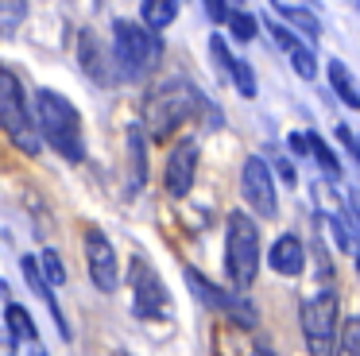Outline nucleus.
I'll return each instance as SVG.
<instances>
[{"mask_svg": "<svg viewBox=\"0 0 360 356\" xmlns=\"http://www.w3.org/2000/svg\"><path fill=\"white\" fill-rule=\"evenodd\" d=\"M267 31H271V39H275V46H283V51H295V46H298V39H295V31H290V27H283V23L279 20H267Z\"/></svg>", "mask_w": 360, "mask_h": 356, "instance_id": "27", "label": "nucleus"}, {"mask_svg": "<svg viewBox=\"0 0 360 356\" xmlns=\"http://www.w3.org/2000/svg\"><path fill=\"white\" fill-rule=\"evenodd\" d=\"M148 139H143V128L132 124L128 128V155H132V182H128V193H140L143 178H148Z\"/></svg>", "mask_w": 360, "mask_h": 356, "instance_id": "15", "label": "nucleus"}, {"mask_svg": "<svg viewBox=\"0 0 360 356\" xmlns=\"http://www.w3.org/2000/svg\"><path fill=\"white\" fill-rule=\"evenodd\" d=\"M174 15H179V0H143L140 4V23L151 27V31L171 27Z\"/></svg>", "mask_w": 360, "mask_h": 356, "instance_id": "17", "label": "nucleus"}, {"mask_svg": "<svg viewBox=\"0 0 360 356\" xmlns=\"http://www.w3.org/2000/svg\"><path fill=\"white\" fill-rule=\"evenodd\" d=\"M229 82L236 85V93L240 97H256V74H252V66L244 58H233V70H229Z\"/></svg>", "mask_w": 360, "mask_h": 356, "instance_id": "23", "label": "nucleus"}, {"mask_svg": "<svg viewBox=\"0 0 360 356\" xmlns=\"http://www.w3.org/2000/svg\"><path fill=\"white\" fill-rule=\"evenodd\" d=\"M112 58L124 82H143L163 58V39L159 31L136 20H117L112 23Z\"/></svg>", "mask_w": 360, "mask_h": 356, "instance_id": "3", "label": "nucleus"}, {"mask_svg": "<svg viewBox=\"0 0 360 356\" xmlns=\"http://www.w3.org/2000/svg\"><path fill=\"white\" fill-rule=\"evenodd\" d=\"M86 271H89V283L97 286V291L112 294L120 286V263H117V248H112V240L105 236L101 229H94L89 224L86 229Z\"/></svg>", "mask_w": 360, "mask_h": 356, "instance_id": "10", "label": "nucleus"}, {"mask_svg": "<svg viewBox=\"0 0 360 356\" xmlns=\"http://www.w3.org/2000/svg\"><path fill=\"white\" fill-rule=\"evenodd\" d=\"M329 232H333V240H337V248H341V252H352V232H349V224L341 221V213L329 217Z\"/></svg>", "mask_w": 360, "mask_h": 356, "instance_id": "28", "label": "nucleus"}, {"mask_svg": "<svg viewBox=\"0 0 360 356\" xmlns=\"http://www.w3.org/2000/svg\"><path fill=\"white\" fill-rule=\"evenodd\" d=\"M225 27L233 31L236 43H252V39H256V31H259V20H256L252 12H240V8H233V12H229V20H225Z\"/></svg>", "mask_w": 360, "mask_h": 356, "instance_id": "21", "label": "nucleus"}, {"mask_svg": "<svg viewBox=\"0 0 360 356\" xmlns=\"http://www.w3.org/2000/svg\"><path fill=\"white\" fill-rule=\"evenodd\" d=\"M326 74H329V85H333L337 97H341L349 108H360V89H356V82H352L349 66H345V62H329Z\"/></svg>", "mask_w": 360, "mask_h": 356, "instance_id": "18", "label": "nucleus"}, {"mask_svg": "<svg viewBox=\"0 0 360 356\" xmlns=\"http://www.w3.org/2000/svg\"><path fill=\"white\" fill-rule=\"evenodd\" d=\"M0 132L12 139V147L20 155H39L43 139L32 108H27V93L8 66H0Z\"/></svg>", "mask_w": 360, "mask_h": 356, "instance_id": "5", "label": "nucleus"}, {"mask_svg": "<svg viewBox=\"0 0 360 356\" xmlns=\"http://www.w3.org/2000/svg\"><path fill=\"white\" fill-rule=\"evenodd\" d=\"M275 170H279V178H283L287 186L298 182V174H295V167H290V159H275Z\"/></svg>", "mask_w": 360, "mask_h": 356, "instance_id": "32", "label": "nucleus"}, {"mask_svg": "<svg viewBox=\"0 0 360 356\" xmlns=\"http://www.w3.org/2000/svg\"><path fill=\"white\" fill-rule=\"evenodd\" d=\"M128 286H132V310H136V317H159V314H167L171 294H167L159 271L151 267L143 255H132V263H128Z\"/></svg>", "mask_w": 360, "mask_h": 356, "instance_id": "7", "label": "nucleus"}, {"mask_svg": "<svg viewBox=\"0 0 360 356\" xmlns=\"http://www.w3.org/2000/svg\"><path fill=\"white\" fill-rule=\"evenodd\" d=\"M186 283L194 286V294L210 310H221V314H225L229 322H236L240 329H256V306L244 298V291H221V286H213L210 279L194 267H186Z\"/></svg>", "mask_w": 360, "mask_h": 356, "instance_id": "8", "label": "nucleus"}, {"mask_svg": "<svg viewBox=\"0 0 360 356\" xmlns=\"http://www.w3.org/2000/svg\"><path fill=\"white\" fill-rule=\"evenodd\" d=\"M229 12H233V4H229V0H205V15H210L213 23H225Z\"/></svg>", "mask_w": 360, "mask_h": 356, "instance_id": "30", "label": "nucleus"}, {"mask_svg": "<svg viewBox=\"0 0 360 356\" xmlns=\"http://www.w3.org/2000/svg\"><path fill=\"white\" fill-rule=\"evenodd\" d=\"M0 356H16V337H12V333L0 337Z\"/></svg>", "mask_w": 360, "mask_h": 356, "instance_id": "33", "label": "nucleus"}, {"mask_svg": "<svg viewBox=\"0 0 360 356\" xmlns=\"http://www.w3.org/2000/svg\"><path fill=\"white\" fill-rule=\"evenodd\" d=\"M240 193L248 201V209L264 221H271L279 213V198H275V178H271V167H267L259 155H248L240 167Z\"/></svg>", "mask_w": 360, "mask_h": 356, "instance_id": "9", "label": "nucleus"}, {"mask_svg": "<svg viewBox=\"0 0 360 356\" xmlns=\"http://www.w3.org/2000/svg\"><path fill=\"white\" fill-rule=\"evenodd\" d=\"M198 178V144L194 139H182L171 155H167V170H163V186L171 198H186L194 190Z\"/></svg>", "mask_w": 360, "mask_h": 356, "instance_id": "11", "label": "nucleus"}, {"mask_svg": "<svg viewBox=\"0 0 360 356\" xmlns=\"http://www.w3.org/2000/svg\"><path fill=\"white\" fill-rule=\"evenodd\" d=\"M333 356H360V314L345 317L341 341L333 345Z\"/></svg>", "mask_w": 360, "mask_h": 356, "instance_id": "22", "label": "nucleus"}, {"mask_svg": "<svg viewBox=\"0 0 360 356\" xmlns=\"http://www.w3.org/2000/svg\"><path fill=\"white\" fill-rule=\"evenodd\" d=\"M4 329H8L16 341H27V345L39 341V325H35V317L27 314L20 302H8V310H4Z\"/></svg>", "mask_w": 360, "mask_h": 356, "instance_id": "16", "label": "nucleus"}, {"mask_svg": "<svg viewBox=\"0 0 360 356\" xmlns=\"http://www.w3.org/2000/svg\"><path fill=\"white\" fill-rule=\"evenodd\" d=\"M356 275H360V255H356Z\"/></svg>", "mask_w": 360, "mask_h": 356, "instance_id": "36", "label": "nucleus"}, {"mask_svg": "<svg viewBox=\"0 0 360 356\" xmlns=\"http://www.w3.org/2000/svg\"><path fill=\"white\" fill-rule=\"evenodd\" d=\"M306 147H310L314 163H318V167L326 170V178H333V182H341V159H337V155H333V147H329L326 139L318 136V132H310V136H306Z\"/></svg>", "mask_w": 360, "mask_h": 356, "instance_id": "20", "label": "nucleus"}, {"mask_svg": "<svg viewBox=\"0 0 360 356\" xmlns=\"http://www.w3.org/2000/svg\"><path fill=\"white\" fill-rule=\"evenodd\" d=\"M267 263H271L275 275H287V279L302 275V271H306V248H302V240H298L295 232L275 236V244L267 248Z\"/></svg>", "mask_w": 360, "mask_h": 356, "instance_id": "13", "label": "nucleus"}, {"mask_svg": "<svg viewBox=\"0 0 360 356\" xmlns=\"http://www.w3.org/2000/svg\"><path fill=\"white\" fill-rule=\"evenodd\" d=\"M275 4V12L283 15L287 23H295L302 35H310V43H318V35H321V23H318V15L310 12V8H290V4H283V0H271Z\"/></svg>", "mask_w": 360, "mask_h": 356, "instance_id": "19", "label": "nucleus"}, {"mask_svg": "<svg viewBox=\"0 0 360 356\" xmlns=\"http://www.w3.org/2000/svg\"><path fill=\"white\" fill-rule=\"evenodd\" d=\"M210 54H213V66H217L221 74L229 77V70H233V54H229V43L217 35V31L210 35Z\"/></svg>", "mask_w": 360, "mask_h": 356, "instance_id": "26", "label": "nucleus"}, {"mask_svg": "<svg viewBox=\"0 0 360 356\" xmlns=\"http://www.w3.org/2000/svg\"><path fill=\"white\" fill-rule=\"evenodd\" d=\"M337 322H341V310H337L333 286H326L321 294H314V298L302 302V337H306L310 356H333Z\"/></svg>", "mask_w": 360, "mask_h": 356, "instance_id": "6", "label": "nucleus"}, {"mask_svg": "<svg viewBox=\"0 0 360 356\" xmlns=\"http://www.w3.org/2000/svg\"><path fill=\"white\" fill-rule=\"evenodd\" d=\"M39 267H43V279H47L51 286H63L66 283V263H63V255H58L55 248H47V252H43Z\"/></svg>", "mask_w": 360, "mask_h": 356, "instance_id": "25", "label": "nucleus"}, {"mask_svg": "<svg viewBox=\"0 0 360 356\" xmlns=\"http://www.w3.org/2000/svg\"><path fill=\"white\" fill-rule=\"evenodd\" d=\"M78 58H82V70H86L97 85H112L120 77L117 58H109L105 43L94 35V31H82V35H78Z\"/></svg>", "mask_w": 360, "mask_h": 356, "instance_id": "12", "label": "nucleus"}, {"mask_svg": "<svg viewBox=\"0 0 360 356\" xmlns=\"http://www.w3.org/2000/svg\"><path fill=\"white\" fill-rule=\"evenodd\" d=\"M287 147H290L295 155H310V147H306V136H290V139H287Z\"/></svg>", "mask_w": 360, "mask_h": 356, "instance_id": "34", "label": "nucleus"}, {"mask_svg": "<svg viewBox=\"0 0 360 356\" xmlns=\"http://www.w3.org/2000/svg\"><path fill=\"white\" fill-rule=\"evenodd\" d=\"M252 356H271V352H267L264 345H256V348H252Z\"/></svg>", "mask_w": 360, "mask_h": 356, "instance_id": "35", "label": "nucleus"}, {"mask_svg": "<svg viewBox=\"0 0 360 356\" xmlns=\"http://www.w3.org/2000/svg\"><path fill=\"white\" fill-rule=\"evenodd\" d=\"M20 271H24V279H27V286H32L35 294H39V302L47 306V314L55 317V325H58V333H63V341H70V325H66V314H63V306H58V298H55V286L43 279V267H39V260H32V255H24L20 260Z\"/></svg>", "mask_w": 360, "mask_h": 356, "instance_id": "14", "label": "nucleus"}, {"mask_svg": "<svg viewBox=\"0 0 360 356\" xmlns=\"http://www.w3.org/2000/svg\"><path fill=\"white\" fill-rule=\"evenodd\" d=\"M337 139H341V144H345V151H349L352 159L360 163V139L349 132V124H337Z\"/></svg>", "mask_w": 360, "mask_h": 356, "instance_id": "31", "label": "nucleus"}, {"mask_svg": "<svg viewBox=\"0 0 360 356\" xmlns=\"http://www.w3.org/2000/svg\"><path fill=\"white\" fill-rule=\"evenodd\" d=\"M24 12H27L24 0H0V23H8V27H12V23L24 20Z\"/></svg>", "mask_w": 360, "mask_h": 356, "instance_id": "29", "label": "nucleus"}, {"mask_svg": "<svg viewBox=\"0 0 360 356\" xmlns=\"http://www.w3.org/2000/svg\"><path fill=\"white\" fill-rule=\"evenodd\" d=\"M198 116H210V128H221V108H213L194 82L171 77L143 97V136L167 139L174 128L198 120Z\"/></svg>", "mask_w": 360, "mask_h": 356, "instance_id": "1", "label": "nucleus"}, {"mask_svg": "<svg viewBox=\"0 0 360 356\" xmlns=\"http://www.w3.org/2000/svg\"><path fill=\"white\" fill-rule=\"evenodd\" d=\"M35 128L47 147H55L66 163L86 159V136H82V116L74 108V101H66L55 89L35 93Z\"/></svg>", "mask_w": 360, "mask_h": 356, "instance_id": "2", "label": "nucleus"}, {"mask_svg": "<svg viewBox=\"0 0 360 356\" xmlns=\"http://www.w3.org/2000/svg\"><path fill=\"white\" fill-rule=\"evenodd\" d=\"M229 4H240V0H229Z\"/></svg>", "mask_w": 360, "mask_h": 356, "instance_id": "37", "label": "nucleus"}, {"mask_svg": "<svg viewBox=\"0 0 360 356\" xmlns=\"http://www.w3.org/2000/svg\"><path fill=\"white\" fill-rule=\"evenodd\" d=\"M290 66H295V74L302 77V82H314V77H318V58H314V51L302 43L290 51Z\"/></svg>", "mask_w": 360, "mask_h": 356, "instance_id": "24", "label": "nucleus"}, {"mask_svg": "<svg viewBox=\"0 0 360 356\" xmlns=\"http://www.w3.org/2000/svg\"><path fill=\"white\" fill-rule=\"evenodd\" d=\"M259 275V229L244 209L225 221V279L233 291H248Z\"/></svg>", "mask_w": 360, "mask_h": 356, "instance_id": "4", "label": "nucleus"}]
</instances>
